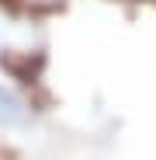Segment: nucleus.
Returning a JSON list of instances; mask_svg holds the SVG:
<instances>
[{
  "label": "nucleus",
  "mask_w": 156,
  "mask_h": 160,
  "mask_svg": "<svg viewBox=\"0 0 156 160\" xmlns=\"http://www.w3.org/2000/svg\"><path fill=\"white\" fill-rule=\"evenodd\" d=\"M31 122V108L17 91L0 87V125L4 129H24Z\"/></svg>",
  "instance_id": "nucleus-1"
}]
</instances>
